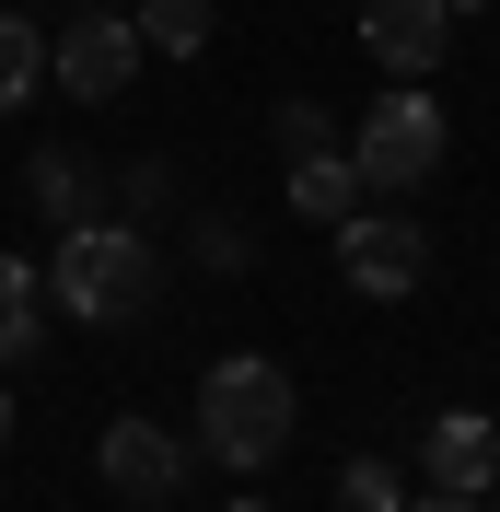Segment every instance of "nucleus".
<instances>
[{
    "mask_svg": "<svg viewBox=\"0 0 500 512\" xmlns=\"http://www.w3.org/2000/svg\"><path fill=\"white\" fill-rule=\"evenodd\" d=\"M47 303L82 326H140L163 303V256L140 245L128 222H70L59 256H47Z\"/></svg>",
    "mask_w": 500,
    "mask_h": 512,
    "instance_id": "obj_1",
    "label": "nucleus"
},
{
    "mask_svg": "<svg viewBox=\"0 0 500 512\" xmlns=\"http://www.w3.org/2000/svg\"><path fill=\"white\" fill-rule=\"evenodd\" d=\"M198 443L233 466V478H256V466H280L291 443V373L268 350H233L210 361V384H198Z\"/></svg>",
    "mask_w": 500,
    "mask_h": 512,
    "instance_id": "obj_2",
    "label": "nucleus"
},
{
    "mask_svg": "<svg viewBox=\"0 0 500 512\" xmlns=\"http://www.w3.org/2000/svg\"><path fill=\"white\" fill-rule=\"evenodd\" d=\"M442 152H454V117H442L419 82H384V94L361 105V128H349L361 198H419V187L442 175Z\"/></svg>",
    "mask_w": 500,
    "mask_h": 512,
    "instance_id": "obj_3",
    "label": "nucleus"
},
{
    "mask_svg": "<svg viewBox=\"0 0 500 512\" xmlns=\"http://www.w3.org/2000/svg\"><path fill=\"white\" fill-rule=\"evenodd\" d=\"M338 280L361 291V303H407V291L431 280V233L407 222V210H384V198H361L338 222Z\"/></svg>",
    "mask_w": 500,
    "mask_h": 512,
    "instance_id": "obj_4",
    "label": "nucleus"
},
{
    "mask_svg": "<svg viewBox=\"0 0 500 512\" xmlns=\"http://www.w3.org/2000/svg\"><path fill=\"white\" fill-rule=\"evenodd\" d=\"M454 35H466L454 0H361V47H373L384 82H431L454 59Z\"/></svg>",
    "mask_w": 500,
    "mask_h": 512,
    "instance_id": "obj_5",
    "label": "nucleus"
},
{
    "mask_svg": "<svg viewBox=\"0 0 500 512\" xmlns=\"http://www.w3.org/2000/svg\"><path fill=\"white\" fill-rule=\"evenodd\" d=\"M94 466H105V489H117L128 512H163L175 489H187V443L163 431V419H105V443H94Z\"/></svg>",
    "mask_w": 500,
    "mask_h": 512,
    "instance_id": "obj_6",
    "label": "nucleus"
},
{
    "mask_svg": "<svg viewBox=\"0 0 500 512\" xmlns=\"http://www.w3.org/2000/svg\"><path fill=\"white\" fill-rule=\"evenodd\" d=\"M140 59H152V47H140V24H128V12H94V24H70L59 47H47V82H59V94H82V105H117L128 82H140Z\"/></svg>",
    "mask_w": 500,
    "mask_h": 512,
    "instance_id": "obj_7",
    "label": "nucleus"
},
{
    "mask_svg": "<svg viewBox=\"0 0 500 512\" xmlns=\"http://www.w3.org/2000/svg\"><path fill=\"white\" fill-rule=\"evenodd\" d=\"M419 478H431V489H489L500 478V419L442 408L431 431H419Z\"/></svg>",
    "mask_w": 500,
    "mask_h": 512,
    "instance_id": "obj_8",
    "label": "nucleus"
},
{
    "mask_svg": "<svg viewBox=\"0 0 500 512\" xmlns=\"http://www.w3.org/2000/svg\"><path fill=\"white\" fill-rule=\"evenodd\" d=\"M280 175H291V210L326 222V233L361 210V163H349V152H303V163H280Z\"/></svg>",
    "mask_w": 500,
    "mask_h": 512,
    "instance_id": "obj_9",
    "label": "nucleus"
},
{
    "mask_svg": "<svg viewBox=\"0 0 500 512\" xmlns=\"http://www.w3.org/2000/svg\"><path fill=\"white\" fill-rule=\"evenodd\" d=\"M128 24H140L152 59H198L210 47V0H128Z\"/></svg>",
    "mask_w": 500,
    "mask_h": 512,
    "instance_id": "obj_10",
    "label": "nucleus"
},
{
    "mask_svg": "<svg viewBox=\"0 0 500 512\" xmlns=\"http://www.w3.org/2000/svg\"><path fill=\"white\" fill-rule=\"evenodd\" d=\"M35 82H47V35H35L24 12H0V117L35 105Z\"/></svg>",
    "mask_w": 500,
    "mask_h": 512,
    "instance_id": "obj_11",
    "label": "nucleus"
},
{
    "mask_svg": "<svg viewBox=\"0 0 500 512\" xmlns=\"http://www.w3.org/2000/svg\"><path fill=\"white\" fill-rule=\"evenodd\" d=\"M338 512H407V478L384 466V454H349L338 466Z\"/></svg>",
    "mask_w": 500,
    "mask_h": 512,
    "instance_id": "obj_12",
    "label": "nucleus"
},
{
    "mask_svg": "<svg viewBox=\"0 0 500 512\" xmlns=\"http://www.w3.org/2000/svg\"><path fill=\"white\" fill-rule=\"evenodd\" d=\"M35 350V268L24 256H0V361Z\"/></svg>",
    "mask_w": 500,
    "mask_h": 512,
    "instance_id": "obj_13",
    "label": "nucleus"
},
{
    "mask_svg": "<svg viewBox=\"0 0 500 512\" xmlns=\"http://www.w3.org/2000/svg\"><path fill=\"white\" fill-rule=\"evenodd\" d=\"M268 140H280V163H303V152H338V117H326V105H280V117H268Z\"/></svg>",
    "mask_w": 500,
    "mask_h": 512,
    "instance_id": "obj_14",
    "label": "nucleus"
},
{
    "mask_svg": "<svg viewBox=\"0 0 500 512\" xmlns=\"http://www.w3.org/2000/svg\"><path fill=\"white\" fill-rule=\"evenodd\" d=\"M24 187L47 198V210H82V163H70V152H35V163H24Z\"/></svg>",
    "mask_w": 500,
    "mask_h": 512,
    "instance_id": "obj_15",
    "label": "nucleus"
},
{
    "mask_svg": "<svg viewBox=\"0 0 500 512\" xmlns=\"http://www.w3.org/2000/svg\"><path fill=\"white\" fill-rule=\"evenodd\" d=\"M407 512H489V489H431V501H407Z\"/></svg>",
    "mask_w": 500,
    "mask_h": 512,
    "instance_id": "obj_16",
    "label": "nucleus"
},
{
    "mask_svg": "<svg viewBox=\"0 0 500 512\" xmlns=\"http://www.w3.org/2000/svg\"><path fill=\"white\" fill-rule=\"evenodd\" d=\"M0 443H12V384H0Z\"/></svg>",
    "mask_w": 500,
    "mask_h": 512,
    "instance_id": "obj_17",
    "label": "nucleus"
},
{
    "mask_svg": "<svg viewBox=\"0 0 500 512\" xmlns=\"http://www.w3.org/2000/svg\"><path fill=\"white\" fill-rule=\"evenodd\" d=\"M82 12H128V0H82Z\"/></svg>",
    "mask_w": 500,
    "mask_h": 512,
    "instance_id": "obj_18",
    "label": "nucleus"
},
{
    "mask_svg": "<svg viewBox=\"0 0 500 512\" xmlns=\"http://www.w3.org/2000/svg\"><path fill=\"white\" fill-rule=\"evenodd\" d=\"M233 512H280V501H233Z\"/></svg>",
    "mask_w": 500,
    "mask_h": 512,
    "instance_id": "obj_19",
    "label": "nucleus"
},
{
    "mask_svg": "<svg viewBox=\"0 0 500 512\" xmlns=\"http://www.w3.org/2000/svg\"><path fill=\"white\" fill-rule=\"evenodd\" d=\"M454 12H466V0H454Z\"/></svg>",
    "mask_w": 500,
    "mask_h": 512,
    "instance_id": "obj_20",
    "label": "nucleus"
}]
</instances>
